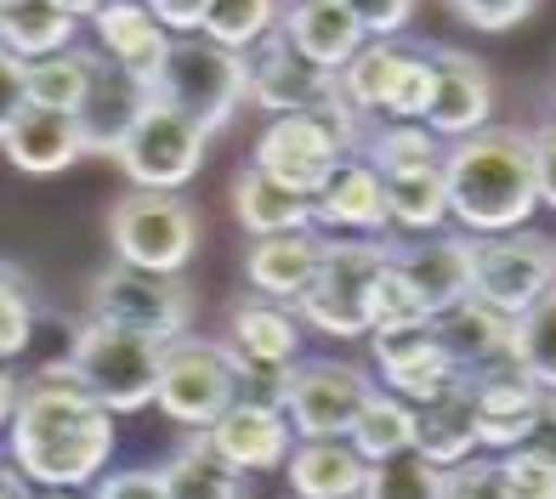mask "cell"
Segmentation results:
<instances>
[{"instance_id": "obj_12", "label": "cell", "mask_w": 556, "mask_h": 499, "mask_svg": "<svg viewBox=\"0 0 556 499\" xmlns=\"http://www.w3.org/2000/svg\"><path fill=\"white\" fill-rule=\"evenodd\" d=\"M244 103L267 114H330L346 108L341 74L301 57L285 29H273L256 52H244Z\"/></svg>"}, {"instance_id": "obj_29", "label": "cell", "mask_w": 556, "mask_h": 499, "mask_svg": "<svg viewBox=\"0 0 556 499\" xmlns=\"http://www.w3.org/2000/svg\"><path fill=\"white\" fill-rule=\"evenodd\" d=\"M403 68H409V46H397V40H364V52L341 68V97L364 119H392V97H397Z\"/></svg>"}, {"instance_id": "obj_51", "label": "cell", "mask_w": 556, "mask_h": 499, "mask_svg": "<svg viewBox=\"0 0 556 499\" xmlns=\"http://www.w3.org/2000/svg\"><path fill=\"white\" fill-rule=\"evenodd\" d=\"M540 205L556 210V148H545V142H540Z\"/></svg>"}, {"instance_id": "obj_28", "label": "cell", "mask_w": 556, "mask_h": 499, "mask_svg": "<svg viewBox=\"0 0 556 499\" xmlns=\"http://www.w3.org/2000/svg\"><path fill=\"white\" fill-rule=\"evenodd\" d=\"M432 323H438V335L448 346L454 369H460V381H466V374H477V369H489V363L511 358V318H500L494 307L477 302V295H466L460 307H448Z\"/></svg>"}, {"instance_id": "obj_55", "label": "cell", "mask_w": 556, "mask_h": 499, "mask_svg": "<svg viewBox=\"0 0 556 499\" xmlns=\"http://www.w3.org/2000/svg\"><path fill=\"white\" fill-rule=\"evenodd\" d=\"M40 499H74V488H46Z\"/></svg>"}, {"instance_id": "obj_19", "label": "cell", "mask_w": 556, "mask_h": 499, "mask_svg": "<svg viewBox=\"0 0 556 499\" xmlns=\"http://www.w3.org/2000/svg\"><path fill=\"white\" fill-rule=\"evenodd\" d=\"M154 103V86L137 80L131 68H119L114 57H97L91 68V91L80 103V131H86V148L91 154H114L125 142V131L142 119V108Z\"/></svg>"}, {"instance_id": "obj_46", "label": "cell", "mask_w": 556, "mask_h": 499, "mask_svg": "<svg viewBox=\"0 0 556 499\" xmlns=\"http://www.w3.org/2000/svg\"><path fill=\"white\" fill-rule=\"evenodd\" d=\"M448 7H454V17H466L471 29L500 35V29H511V23H522L534 12V0H448Z\"/></svg>"}, {"instance_id": "obj_42", "label": "cell", "mask_w": 556, "mask_h": 499, "mask_svg": "<svg viewBox=\"0 0 556 499\" xmlns=\"http://www.w3.org/2000/svg\"><path fill=\"white\" fill-rule=\"evenodd\" d=\"M227 358H233V374H239V397H244V404H267V409H285V404H290L295 363H262V358H244L233 341H227Z\"/></svg>"}, {"instance_id": "obj_18", "label": "cell", "mask_w": 556, "mask_h": 499, "mask_svg": "<svg viewBox=\"0 0 556 499\" xmlns=\"http://www.w3.org/2000/svg\"><path fill=\"white\" fill-rule=\"evenodd\" d=\"M397 272L415 284L426 312L443 318L448 307H460L471 295V233H443L426 244H392Z\"/></svg>"}, {"instance_id": "obj_40", "label": "cell", "mask_w": 556, "mask_h": 499, "mask_svg": "<svg viewBox=\"0 0 556 499\" xmlns=\"http://www.w3.org/2000/svg\"><path fill=\"white\" fill-rule=\"evenodd\" d=\"M415 323H432V312H426V302L415 295V284L397 272V261H387V272L375 279V295H369V335L415 330Z\"/></svg>"}, {"instance_id": "obj_3", "label": "cell", "mask_w": 556, "mask_h": 499, "mask_svg": "<svg viewBox=\"0 0 556 499\" xmlns=\"http://www.w3.org/2000/svg\"><path fill=\"white\" fill-rule=\"evenodd\" d=\"M364 131V114L358 108H330V114H273L267 131L256 137V159L267 177H278L285 188L318 199V188L336 177V165L352 159Z\"/></svg>"}, {"instance_id": "obj_21", "label": "cell", "mask_w": 556, "mask_h": 499, "mask_svg": "<svg viewBox=\"0 0 556 499\" xmlns=\"http://www.w3.org/2000/svg\"><path fill=\"white\" fill-rule=\"evenodd\" d=\"M324 244H330V239H318L313 228L307 233L256 239L244 250V284L256 295H267V302L295 307L301 295H307V284L318 279V267H324Z\"/></svg>"}, {"instance_id": "obj_39", "label": "cell", "mask_w": 556, "mask_h": 499, "mask_svg": "<svg viewBox=\"0 0 556 499\" xmlns=\"http://www.w3.org/2000/svg\"><path fill=\"white\" fill-rule=\"evenodd\" d=\"M364 499H443V465H432L420 448L392 455L381 465H369Z\"/></svg>"}, {"instance_id": "obj_56", "label": "cell", "mask_w": 556, "mask_h": 499, "mask_svg": "<svg viewBox=\"0 0 556 499\" xmlns=\"http://www.w3.org/2000/svg\"><path fill=\"white\" fill-rule=\"evenodd\" d=\"M7 7H17V0H0V12H7Z\"/></svg>"}, {"instance_id": "obj_41", "label": "cell", "mask_w": 556, "mask_h": 499, "mask_svg": "<svg viewBox=\"0 0 556 499\" xmlns=\"http://www.w3.org/2000/svg\"><path fill=\"white\" fill-rule=\"evenodd\" d=\"M35 335V295H29V279L17 267L0 261V363L17 358Z\"/></svg>"}, {"instance_id": "obj_52", "label": "cell", "mask_w": 556, "mask_h": 499, "mask_svg": "<svg viewBox=\"0 0 556 499\" xmlns=\"http://www.w3.org/2000/svg\"><path fill=\"white\" fill-rule=\"evenodd\" d=\"M17 397H23V386L12 381V374H7V369H0V432H7V426H12V414H17Z\"/></svg>"}, {"instance_id": "obj_50", "label": "cell", "mask_w": 556, "mask_h": 499, "mask_svg": "<svg viewBox=\"0 0 556 499\" xmlns=\"http://www.w3.org/2000/svg\"><path fill=\"white\" fill-rule=\"evenodd\" d=\"M522 455H540V460L556 465V392H545L534 426H528V437H522Z\"/></svg>"}, {"instance_id": "obj_2", "label": "cell", "mask_w": 556, "mask_h": 499, "mask_svg": "<svg viewBox=\"0 0 556 499\" xmlns=\"http://www.w3.org/2000/svg\"><path fill=\"white\" fill-rule=\"evenodd\" d=\"M448 177V216L466 233H517L540 210V142L534 131L483 125L443 154Z\"/></svg>"}, {"instance_id": "obj_16", "label": "cell", "mask_w": 556, "mask_h": 499, "mask_svg": "<svg viewBox=\"0 0 556 499\" xmlns=\"http://www.w3.org/2000/svg\"><path fill=\"white\" fill-rule=\"evenodd\" d=\"M432 68H438V91H432V108H426V125H432L443 142H460L471 131H483L489 114H494L489 68L471 52H454V46H438Z\"/></svg>"}, {"instance_id": "obj_11", "label": "cell", "mask_w": 556, "mask_h": 499, "mask_svg": "<svg viewBox=\"0 0 556 499\" xmlns=\"http://www.w3.org/2000/svg\"><path fill=\"white\" fill-rule=\"evenodd\" d=\"M205 142L211 131L205 125H193L188 114L165 108L160 97L142 108V119L125 131V142L114 148L119 170L131 177V188H154V193H176L199 177V165H205Z\"/></svg>"}, {"instance_id": "obj_34", "label": "cell", "mask_w": 556, "mask_h": 499, "mask_svg": "<svg viewBox=\"0 0 556 499\" xmlns=\"http://www.w3.org/2000/svg\"><path fill=\"white\" fill-rule=\"evenodd\" d=\"M352 448H358L369 465H381L392 455H409V448H415V404L375 386V397L358 414V426H352Z\"/></svg>"}, {"instance_id": "obj_57", "label": "cell", "mask_w": 556, "mask_h": 499, "mask_svg": "<svg viewBox=\"0 0 556 499\" xmlns=\"http://www.w3.org/2000/svg\"><path fill=\"white\" fill-rule=\"evenodd\" d=\"M285 7H301V0H285Z\"/></svg>"}, {"instance_id": "obj_27", "label": "cell", "mask_w": 556, "mask_h": 499, "mask_svg": "<svg viewBox=\"0 0 556 499\" xmlns=\"http://www.w3.org/2000/svg\"><path fill=\"white\" fill-rule=\"evenodd\" d=\"M415 448L443 471L471 460L477 448H483V426H477V404H471L466 386H448L443 397L415 409Z\"/></svg>"}, {"instance_id": "obj_8", "label": "cell", "mask_w": 556, "mask_h": 499, "mask_svg": "<svg viewBox=\"0 0 556 499\" xmlns=\"http://www.w3.org/2000/svg\"><path fill=\"white\" fill-rule=\"evenodd\" d=\"M109 244H114V261H125V267L182 272L199 250V216L176 193L131 188L109 210Z\"/></svg>"}, {"instance_id": "obj_26", "label": "cell", "mask_w": 556, "mask_h": 499, "mask_svg": "<svg viewBox=\"0 0 556 499\" xmlns=\"http://www.w3.org/2000/svg\"><path fill=\"white\" fill-rule=\"evenodd\" d=\"M233 216L250 239H273V233H307L313 228V199L267 177L262 165H244L233 177Z\"/></svg>"}, {"instance_id": "obj_30", "label": "cell", "mask_w": 556, "mask_h": 499, "mask_svg": "<svg viewBox=\"0 0 556 499\" xmlns=\"http://www.w3.org/2000/svg\"><path fill=\"white\" fill-rule=\"evenodd\" d=\"M233 346L262 363H295L301 353V312L267 295H244L233 307Z\"/></svg>"}, {"instance_id": "obj_53", "label": "cell", "mask_w": 556, "mask_h": 499, "mask_svg": "<svg viewBox=\"0 0 556 499\" xmlns=\"http://www.w3.org/2000/svg\"><path fill=\"white\" fill-rule=\"evenodd\" d=\"M0 499H35L29 494V477H23L17 465H0Z\"/></svg>"}, {"instance_id": "obj_36", "label": "cell", "mask_w": 556, "mask_h": 499, "mask_svg": "<svg viewBox=\"0 0 556 499\" xmlns=\"http://www.w3.org/2000/svg\"><path fill=\"white\" fill-rule=\"evenodd\" d=\"M387 210H392V228L438 233L443 221H448V177H443V165L387 177Z\"/></svg>"}, {"instance_id": "obj_7", "label": "cell", "mask_w": 556, "mask_h": 499, "mask_svg": "<svg viewBox=\"0 0 556 499\" xmlns=\"http://www.w3.org/2000/svg\"><path fill=\"white\" fill-rule=\"evenodd\" d=\"M556 290V239L545 233H471V295L500 318H522Z\"/></svg>"}, {"instance_id": "obj_20", "label": "cell", "mask_w": 556, "mask_h": 499, "mask_svg": "<svg viewBox=\"0 0 556 499\" xmlns=\"http://www.w3.org/2000/svg\"><path fill=\"white\" fill-rule=\"evenodd\" d=\"M285 483L290 499H364L369 460L352 448V437H295Z\"/></svg>"}, {"instance_id": "obj_23", "label": "cell", "mask_w": 556, "mask_h": 499, "mask_svg": "<svg viewBox=\"0 0 556 499\" xmlns=\"http://www.w3.org/2000/svg\"><path fill=\"white\" fill-rule=\"evenodd\" d=\"M91 23H97V40H103V57H114L119 68H131L137 80L154 86V74H160L170 40H176L165 23L148 12L142 0H109Z\"/></svg>"}, {"instance_id": "obj_38", "label": "cell", "mask_w": 556, "mask_h": 499, "mask_svg": "<svg viewBox=\"0 0 556 499\" xmlns=\"http://www.w3.org/2000/svg\"><path fill=\"white\" fill-rule=\"evenodd\" d=\"M511 358L534 386L556 392V290L511 323Z\"/></svg>"}, {"instance_id": "obj_22", "label": "cell", "mask_w": 556, "mask_h": 499, "mask_svg": "<svg viewBox=\"0 0 556 499\" xmlns=\"http://www.w3.org/2000/svg\"><path fill=\"white\" fill-rule=\"evenodd\" d=\"M313 216L324 221V228L358 233V239L392 228V210H387V177H381V170H375L369 159H341V165H336V177L318 188Z\"/></svg>"}, {"instance_id": "obj_17", "label": "cell", "mask_w": 556, "mask_h": 499, "mask_svg": "<svg viewBox=\"0 0 556 499\" xmlns=\"http://www.w3.org/2000/svg\"><path fill=\"white\" fill-rule=\"evenodd\" d=\"M205 437H211L216 455L239 471V477H244V471H285L290 448H295L290 414L285 409H267V404H244V397L216 420Z\"/></svg>"}, {"instance_id": "obj_14", "label": "cell", "mask_w": 556, "mask_h": 499, "mask_svg": "<svg viewBox=\"0 0 556 499\" xmlns=\"http://www.w3.org/2000/svg\"><path fill=\"white\" fill-rule=\"evenodd\" d=\"M375 346V363H381V386L409 397V404H432L448 386H460V369H454L448 346L438 335V323H415V330H387V335H369Z\"/></svg>"}, {"instance_id": "obj_44", "label": "cell", "mask_w": 556, "mask_h": 499, "mask_svg": "<svg viewBox=\"0 0 556 499\" xmlns=\"http://www.w3.org/2000/svg\"><path fill=\"white\" fill-rule=\"evenodd\" d=\"M500 471H505V488H511V499H556V465H551V460L511 448V455H500Z\"/></svg>"}, {"instance_id": "obj_43", "label": "cell", "mask_w": 556, "mask_h": 499, "mask_svg": "<svg viewBox=\"0 0 556 499\" xmlns=\"http://www.w3.org/2000/svg\"><path fill=\"white\" fill-rule=\"evenodd\" d=\"M443 499H511V488H505V471L500 460H460L443 471Z\"/></svg>"}, {"instance_id": "obj_48", "label": "cell", "mask_w": 556, "mask_h": 499, "mask_svg": "<svg viewBox=\"0 0 556 499\" xmlns=\"http://www.w3.org/2000/svg\"><path fill=\"white\" fill-rule=\"evenodd\" d=\"M97 499H165V477L160 471H114V477L97 483Z\"/></svg>"}, {"instance_id": "obj_47", "label": "cell", "mask_w": 556, "mask_h": 499, "mask_svg": "<svg viewBox=\"0 0 556 499\" xmlns=\"http://www.w3.org/2000/svg\"><path fill=\"white\" fill-rule=\"evenodd\" d=\"M29 108V86H23V57H12L7 46H0V142L12 137V125L23 119Z\"/></svg>"}, {"instance_id": "obj_1", "label": "cell", "mask_w": 556, "mask_h": 499, "mask_svg": "<svg viewBox=\"0 0 556 499\" xmlns=\"http://www.w3.org/2000/svg\"><path fill=\"white\" fill-rule=\"evenodd\" d=\"M12 465L40 488H86L114 455V414L86 392L74 363H46L17 397Z\"/></svg>"}, {"instance_id": "obj_4", "label": "cell", "mask_w": 556, "mask_h": 499, "mask_svg": "<svg viewBox=\"0 0 556 499\" xmlns=\"http://www.w3.org/2000/svg\"><path fill=\"white\" fill-rule=\"evenodd\" d=\"M68 363L109 414H137L160 397L165 341H148V335H131V330H114V323L91 318L86 330L74 335Z\"/></svg>"}, {"instance_id": "obj_13", "label": "cell", "mask_w": 556, "mask_h": 499, "mask_svg": "<svg viewBox=\"0 0 556 499\" xmlns=\"http://www.w3.org/2000/svg\"><path fill=\"white\" fill-rule=\"evenodd\" d=\"M369 397H375V381L358 363L313 358V363H295L285 414H290L295 437H352Z\"/></svg>"}, {"instance_id": "obj_6", "label": "cell", "mask_w": 556, "mask_h": 499, "mask_svg": "<svg viewBox=\"0 0 556 499\" xmlns=\"http://www.w3.org/2000/svg\"><path fill=\"white\" fill-rule=\"evenodd\" d=\"M387 261H392V244L330 239V244H324L318 279L295 302L301 323H313L318 335H336V341L369 335V295H375V279L387 272Z\"/></svg>"}, {"instance_id": "obj_37", "label": "cell", "mask_w": 556, "mask_h": 499, "mask_svg": "<svg viewBox=\"0 0 556 499\" xmlns=\"http://www.w3.org/2000/svg\"><path fill=\"white\" fill-rule=\"evenodd\" d=\"M278 23H285V0H211L199 35L227 46V52H256Z\"/></svg>"}, {"instance_id": "obj_10", "label": "cell", "mask_w": 556, "mask_h": 499, "mask_svg": "<svg viewBox=\"0 0 556 499\" xmlns=\"http://www.w3.org/2000/svg\"><path fill=\"white\" fill-rule=\"evenodd\" d=\"M154 404L176 420V426L211 432L216 420L239 404V374L227 358V341H165L160 363V397Z\"/></svg>"}, {"instance_id": "obj_49", "label": "cell", "mask_w": 556, "mask_h": 499, "mask_svg": "<svg viewBox=\"0 0 556 499\" xmlns=\"http://www.w3.org/2000/svg\"><path fill=\"white\" fill-rule=\"evenodd\" d=\"M142 7L154 12L170 35H199V29H205V7H211V0H142Z\"/></svg>"}, {"instance_id": "obj_33", "label": "cell", "mask_w": 556, "mask_h": 499, "mask_svg": "<svg viewBox=\"0 0 556 499\" xmlns=\"http://www.w3.org/2000/svg\"><path fill=\"white\" fill-rule=\"evenodd\" d=\"M91 68H97V52H52V57H35L23 63V86H29V108H58V114H80L86 91H91Z\"/></svg>"}, {"instance_id": "obj_31", "label": "cell", "mask_w": 556, "mask_h": 499, "mask_svg": "<svg viewBox=\"0 0 556 499\" xmlns=\"http://www.w3.org/2000/svg\"><path fill=\"white\" fill-rule=\"evenodd\" d=\"M160 477H165V499H244L239 471L216 455L205 432H193L182 448H176V455L160 465Z\"/></svg>"}, {"instance_id": "obj_9", "label": "cell", "mask_w": 556, "mask_h": 499, "mask_svg": "<svg viewBox=\"0 0 556 499\" xmlns=\"http://www.w3.org/2000/svg\"><path fill=\"white\" fill-rule=\"evenodd\" d=\"M91 318L148 335V341H182L193 318V295L182 284V272H148V267L114 261L91 284Z\"/></svg>"}, {"instance_id": "obj_32", "label": "cell", "mask_w": 556, "mask_h": 499, "mask_svg": "<svg viewBox=\"0 0 556 499\" xmlns=\"http://www.w3.org/2000/svg\"><path fill=\"white\" fill-rule=\"evenodd\" d=\"M74 23L58 0H17V7L0 12V46L12 57L35 63V57H52V52H68L74 46Z\"/></svg>"}, {"instance_id": "obj_24", "label": "cell", "mask_w": 556, "mask_h": 499, "mask_svg": "<svg viewBox=\"0 0 556 499\" xmlns=\"http://www.w3.org/2000/svg\"><path fill=\"white\" fill-rule=\"evenodd\" d=\"M278 29L290 35V46L301 57H313L324 68H346L352 57L364 52V23L346 12V0H301V7H285V23Z\"/></svg>"}, {"instance_id": "obj_25", "label": "cell", "mask_w": 556, "mask_h": 499, "mask_svg": "<svg viewBox=\"0 0 556 499\" xmlns=\"http://www.w3.org/2000/svg\"><path fill=\"white\" fill-rule=\"evenodd\" d=\"M7 159L29 177H58L68 170L86 148V131H80V114H58V108H23V119L12 125V137L0 142Z\"/></svg>"}, {"instance_id": "obj_35", "label": "cell", "mask_w": 556, "mask_h": 499, "mask_svg": "<svg viewBox=\"0 0 556 499\" xmlns=\"http://www.w3.org/2000/svg\"><path fill=\"white\" fill-rule=\"evenodd\" d=\"M443 137L420 119H387L381 131L364 142V159L381 170V177H403V170H432L443 165Z\"/></svg>"}, {"instance_id": "obj_15", "label": "cell", "mask_w": 556, "mask_h": 499, "mask_svg": "<svg viewBox=\"0 0 556 499\" xmlns=\"http://www.w3.org/2000/svg\"><path fill=\"white\" fill-rule=\"evenodd\" d=\"M471 392L477 404V426H483V448H494V455H511V448H522L528 426H534V414L545 404V386H534L528 374L517 369V358L505 363H489L460 381Z\"/></svg>"}, {"instance_id": "obj_54", "label": "cell", "mask_w": 556, "mask_h": 499, "mask_svg": "<svg viewBox=\"0 0 556 499\" xmlns=\"http://www.w3.org/2000/svg\"><path fill=\"white\" fill-rule=\"evenodd\" d=\"M58 7H63L68 17H97V12L109 7V0H58Z\"/></svg>"}, {"instance_id": "obj_5", "label": "cell", "mask_w": 556, "mask_h": 499, "mask_svg": "<svg viewBox=\"0 0 556 499\" xmlns=\"http://www.w3.org/2000/svg\"><path fill=\"white\" fill-rule=\"evenodd\" d=\"M154 97L205 131H222L244 103V52H227L205 35H176L154 74Z\"/></svg>"}, {"instance_id": "obj_45", "label": "cell", "mask_w": 556, "mask_h": 499, "mask_svg": "<svg viewBox=\"0 0 556 499\" xmlns=\"http://www.w3.org/2000/svg\"><path fill=\"white\" fill-rule=\"evenodd\" d=\"M346 12L364 23L369 40H397L415 17V0H346Z\"/></svg>"}]
</instances>
